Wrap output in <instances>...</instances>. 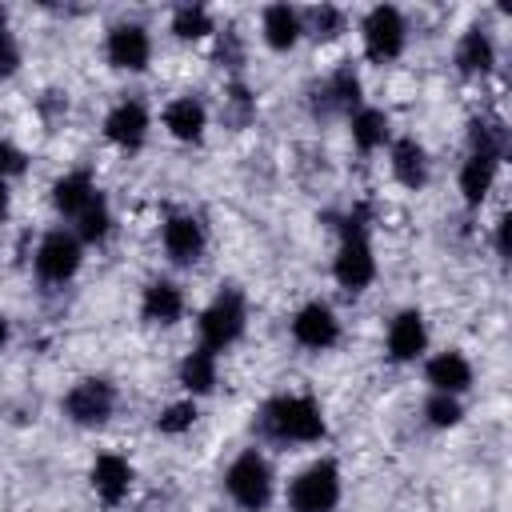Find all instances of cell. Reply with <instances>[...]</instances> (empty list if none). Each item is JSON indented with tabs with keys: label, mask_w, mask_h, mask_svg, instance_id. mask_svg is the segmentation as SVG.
<instances>
[{
	"label": "cell",
	"mask_w": 512,
	"mask_h": 512,
	"mask_svg": "<svg viewBox=\"0 0 512 512\" xmlns=\"http://www.w3.org/2000/svg\"><path fill=\"white\" fill-rule=\"evenodd\" d=\"M260 428L276 440L312 444L324 436V416H320V404L312 396H276V400H268Z\"/></svg>",
	"instance_id": "cell-1"
},
{
	"label": "cell",
	"mask_w": 512,
	"mask_h": 512,
	"mask_svg": "<svg viewBox=\"0 0 512 512\" xmlns=\"http://www.w3.org/2000/svg\"><path fill=\"white\" fill-rule=\"evenodd\" d=\"M224 488L244 512L268 508V500H272V468H268V460L260 452H240L224 472Z\"/></svg>",
	"instance_id": "cell-2"
},
{
	"label": "cell",
	"mask_w": 512,
	"mask_h": 512,
	"mask_svg": "<svg viewBox=\"0 0 512 512\" xmlns=\"http://www.w3.org/2000/svg\"><path fill=\"white\" fill-rule=\"evenodd\" d=\"M244 320H248V312H244V296H240L236 288H224V292L200 312V340H204L200 348H208V352H224L228 344L240 340Z\"/></svg>",
	"instance_id": "cell-3"
},
{
	"label": "cell",
	"mask_w": 512,
	"mask_h": 512,
	"mask_svg": "<svg viewBox=\"0 0 512 512\" xmlns=\"http://www.w3.org/2000/svg\"><path fill=\"white\" fill-rule=\"evenodd\" d=\"M288 504H292V512H332L340 504V472H336V464L332 460L308 464L292 480Z\"/></svg>",
	"instance_id": "cell-4"
},
{
	"label": "cell",
	"mask_w": 512,
	"mask_h": 512,
	"mask_svg": "<svg viewBox=\"0 0 512 512\" xmlns=\"http://www.w3.org/2000/svg\"><path fill=\"white\" fill-rule=\"evenodd\" d=\"M332 276H336L340 288H348V292H360V288L372 284L376 260H372V248H368V236H364L360 220H348L344 240H340V252H336V264H332Z\"/></svg>",
	"instance_id": "cell-5"
},
{
	"label": "cell",
	"mask_w": 512,
	"mask_h": 512,
	"mask_svg": "<svg viewBox=\"0 0 512 512\" xmlns=\"http://www.w3.org/2000/svg\"><path fill=\"white\" fill-rule=\"evenodd\" d=\"M364 52L376 64L396 60L404 52V16L392 4H380L364 16Z\"/></svg>",
	"instance_id": "cell-6"
},
{
	"label": "cell",
	"mask_w": 512,
	"mask_h": 512,
	"mask_svg": "<svg viewBox=\"0 0 512 512\" xmlns=\"http://www.w3.org/2000/svg\"><path fill=\"white\" fill-rule=\"evenodd\" d=\"M112 408H116V392L108 380H80L64 396V416L72 424H84V428L104 424L112 416Z\"/></svg>",
	"instance_id": "cell-7"
},
{
	"label": "cell",
	"mask_w": 512,
	"mask_h": 512,
	"mask_svg": "<svg viewBox=\"0 0 512 512\" xmlns=\"http://www.w3.org/2000/svg\"><path fill=\"white\" fill-rule=\"evenodd\" d=\"M76 268H80V240L72 232H64V228L48 232L40 240V248H36V272H40V280L64 284V280L76 276Z\"/></svg>",
	"instance_id": "cell-8"
},
{
	"label": "cell",
	"mask_w": 512,
	"mask_h": 512,
	"mask_svg": "<svg viewBox=\"0 0 512 512\" xmlns=\"http://www.w3.org/2000/svg\"><path fill=\"white\" fill-rule=\"evenodd\" d=\"M292 336H296V344L324 352V348H332V344L340 340V320H336V312H332L328 304L312 300V304H304V308L292 316Z\"/></svg>",
	"instance_id": "cell-9"
},
{
	"label": "cell",
	"mask_w": 512,
	"mask_h": 512,
	"mask_svg": "<svg viewBox=\"0 0 512 512\" xmlns=\"http://www.w3.org/2000/svg\"><path fill=\"white\" fill-rule=\"evenodd\" d=\"M108 60L112 68H124V72H140L148 68L152 60V40L140 24H116L108 32Z\"/></svg>",
	"instance_id": "cell-10"
},
{
	"label": "cell",
	"mask_w": 512,
	"mask_h": 512,
	"mask_svg": "<svg viewBox=\"0 0 512 512\" xmlns=\"http://www.w3.org/2000/svg\"><path fill=\"white\" fill-rule=\"evenodd\" d=\"M104 136L112 140V144H120V148H140L144 144V136H148V112H144V104L140 100H120L108 116H104Z\"/></svg>",
	"instance_id": "cell-11"
},
{
	"label": "cell",
	"mask_w": 512,
	"mask_h": 512,
	"mask_svg": "<svg viewBox=\"0 0 512 512\" xmlns=\"http://www.w3.org/2000/svg\"><path fill=\"white\" fill-rule=\"evenodd\" d=\"M164 252L176 264H192L204 252V224L196 216H172L164 224Z\"/></svg>",
	"instance_id": "cell-12"
},
{
	"label": "cell",
	"mask_w": 512,
	"mask_h": 512,
	"mask_svg": "<svg viewBox=\"0 0 512 512\" xmlns=\"http://www.w3.org/2000/svg\"><path fill=\"white\" fill-rule=\"evenodd\" d=\"M424 344H428L424 316H420L416 308L400 312V316L392 320V328H388V356H392V360H416V356L424 352Z\"/></svg>",
	"instance_id": "cell-13"
},
{
	"label": "cell",
	"mask_w": 512,
	"mask_h": 512,
	"mask_svg": "<svg viewBox=\"0 0 512 512\" xmlns=\"http://www.w3.org/2000/svg\"><path fill=\"white\" fill-rule=\"evenodd\" d=\"M128 484H132V468H128L124 456H112L108 452V456H100L92 464V488H96V496L104 504H120L128 496Z\"/></svg>",
	"instance_id": "cell-14"
},
{
	"label": "cell",
	"mask_w": 512,
	"mask_h": 512,
	"mask_svg": "<svg viewBox=\"0 0 512 512\" xmlns=\"http://www.w3.org/2000/svg\"><path fill=\"white\" fill-rule=\"evenodd\" d=\"M96 196H100V192H96V184H92L88 172H68V176H60V180L52 184V204H56V212H60V216H72V220H76Z\"/></svg>",
	"instance_id": "cell-15"
},
{
	"label": "cell",
	"mask_w": 512,
	"mask_h": 512,
	"mask_svg": "<svg viewBox=\"0 0 512 512\" xmlns=\"http://www.w3.org/2000/svg\"><path fill=\"white\" fill-rule=\"evenodd\" d=\"M140 312H144V320H152V324H176L180 312H184V292H180L172 280H152V284L144 288Z\"/></svg>",
	"instance_id": "cell-16"
},
{
	"label": "cell",
	"mask_w": 512,
	"mask_h": 512,
	"mask_svg": "<svg viewBox=\"0 0 512 512\" xmlns=\"http://www.w3.org/2000/svg\"><path fill=\"white\" fill-rule=\"evenodd\" d=\"M428 384L436 392H448V396H460L468 384H472V364L460 356V352H440L428 360Z\"/></svg>",
	"instance_id": "cell-17"
},
{
	"label": "cell",
	"mask_w": 512,
	"mask_h": 512,
	"mask_svg": "<svg viewBox=\"0 0 512 512\" xmlns=\"http://www.w3.org/2000/svg\"><path fill=\"white\" fill-rule=\"evenodd\" d=\"M204 124H208V112L200 100L192 96H180L164 108V128L176 136V140H200L204 136Z\"/></svg>",
	"instance_id": "cell-18"
},
{
	"label": "cell",
	"mask_w": 512,
	"mask_h": 512,
	"mask_svg": "<svg viewBox=\"0 0 512 512\" xmlns=\"http://www.w3.org/2000/svg\"><path fill=\"white\" fill-rule=\"evenodd\" d=\"M496 156H480V152H468L464 168H460V192H464V204L476 208L488 192H492V180H496Z\"/></svg>",
	"instance_id": "cell-19"
},
{
	"label": "cell",
	"mask_w": 512,
	"mask_h": 512,
	"mask_svg": "<svg viewBox=\"0 0 512 512\" xmlns=\"http://www.w3.org/2000/svg\"><path fill=\"white\" fill-rule=\"evenodd\" d=\"M392 176L404 184V188H424L428 180V160H424V148L412 140V136H400L392 144Z\"/></svg>",
	"instance_id": "cell-20"
},
{
	"label": "cell",
	"mask_w": 512,
	"mask_h": 512,
	"mask_svg": "<svg viewBox=\"0 0 512 512\" xmlns=\"http://www.w3.org/2000/svg\"><path fill=\"white\" fill-rule=\"evenodd\" d=\"M300 16L288 8V4H272V8H264V40H268V48H276V52H288L296 40H300Z\"/></svg>",
	"instance_id": "cell-21"
},
{
	"label": "cell",
	"mask_w": 512,
	"mask_h": 512,
	"mask_svg": "<svg viewBox=\"0 0 512 512\" xmlns=\"http://www.w3.org/2000/svg\"><path fill=\"white\" fill-rule=\"evenodd\" d=\"M456 64H460V72H464V76L488 72V68L496 64V48H492V40H488L480 28L464 32V40H460V48H456Z\"/></svg>",
	"instance_id": "cell-22"
},
{
	"label": "cell",
	"mask_w": 512,
	"mask_h": 512,
	"mask_svg": "<svg viewBox=\"0 0 512 512\" xmlns=\"http://www.w3.org/2000/svg\"><path fill=\"white\" fill-rule=\"evenodd\" d=\"M180 384H184L192 396L212 392V384H216V352H208V348L188 352L184 364H180Z\"/></svg>",
	"instance_id": "cell-23"
},
{
	"label": "cell",
	"mask_w": 512,
	"mask_h": 512,
	"mask_svg": "<svg viewBox=\"0 0 512 512\" xmlns=\"http://www.w3.org/2000/svg\"><path fill=\"white\" fill-rule=\"evenodd\" d=\"M352 140H356L360 152H376L388 140V116L376 112V108H360L352 116Z\"/></svg>",
	"instance_id": "cell-24"
},
{
	"label": "cell",
	"mask_w": 512,
	"mask_h": 512,
	"mask_svg": "<svg viewBox=\"0 0 512 512\" xmlns=\"http://www.w3.org/2000/svg\"><path fill=\"white\" fill-rule=\"evenodd\" d=\"M108 228H112L108 204H104V196H96V200L76 216V232H80V240H104Z\"/></svg>",
	"instance_id": "cell-25"
},
{
	"label": "cell",
	"mask_w": 512,
	"mask_h": 512,
	"mask_svg": "<svg viewBox=\"0 0 512 512\" xmlns=\"http://www.w3.org/2000/svg\"><path fill=\"white\" fill-rule=\"evenodd\" d=\"M468 140H472V152H480V156H496L500 160V152H504V128H500V120H472Z\"/></svg>",
	"instance_id": "cell-26"
},
{
	"label": "cell",
	"mask_w": 512,
	"mask_h": 512,
	"mask_svg": "<svg viewBox=\"0 0 512 512\" xmlns=\"http://www.w3.org/2000/svg\"><path fill=\"white\" fill-rule=\"evenodd\" d=\"M172 32H176L180 40H200V36L212 32V20H208L204 8L184 4V8H176V16H172Z\"/></svg>",
	"instance_id": "cell-27"
},
{
	"label": "cell",
	"mask_w": 512,
	"mask_h": 512,
	"mask_svg": "<svg viewBox=\"0 0 512 512\" xmlns=\"http://www.w3.org/2000/svg\"><path fill=\"white\" fill-rule=\"evenodd\" d=\"M324 96L332 100V108H356L360 104V80H356V72L352 68H340L328 80V92Z\"/></svg>",
	"instance_id": "cell-28"
},
{
	"label": "cell",
	"mask_w": 512,
	"mask_h": 512,
	"mask_svg": "<svg viewBox=\"0 0 512 512\" xmlns=\"http://www.w3.org/2000/svg\"><path fill=\"white\" fill-rule=\"evenodd\" d=\"M192 420H196V404H192V400H180V404H168V408H164V416L156 420V428H160L164 436H180V432L192 428Z\"/></svg>",
	"instance_id": "cell-29"
},
{
	"label": "cell",
	"mask_w": 512,
	"mask_h": 512,
	"mask_svg": "<svg viewBox=\"0 0 512 512\" xmlns=\"http://www.w3.org/2000/svg\"><path fill=\"white\" fill-rule=\"evenodd\" d=\"M428 420L436 424V428H452V424H460V416H464V408H460V400L456 396H448V392H436L432 400H428Z\"/></svg>",
	"instance_id": "cell-30"
},
{
	"label": "cell",
	"mask_w": 512,
	"mask_h": 512,
	"mask_svg": "<svg viewBox=\"0 0 512 512\" xmlns=\"http://www.w3.org/2000/svg\"><path fill=\"white\" fill-rule=\"evenodd\" d=\"M308 20H312V36H316V40H332V36L344 32V16H340V8H332V4L312 8Z\"/></svg>",
	"instance_id": "cell-31"
},
{
	"label": "cell",
	"mask_w": 512,
	"mask_h": 512,
	"mask_svg": "<svg viewBox=\"0 0 512 512\" xmlns=\"http://www.w3.org/2000/svg\"><path fill=\"white\" fill-rule=\"evenodd\" d=\"M16 68H20V48H16V40H12V32H8V16H4V8H0V80L12 76Z\"/></svg>",
	"instance_id": "cell-32"
},
{
	"label": "cell",
	"mask_w": 512,
	"mask_h": 512,
	"mask_svg": "<svg viewBox=\"0 0 512 512\" xmlns=\"http://www.w3.org/2000/svg\"><path fill=\"white\" fill-rule=\"evenodd\" d=\"M16 172H24V152H20L16 144L0 140V180H8V176H16Z\"/></svg>",
	"instance_id": "cell-33"
},
{
	"label": "cell",
	"mask_w": 512,
	"mask_h": 512,
	"mask_svg": "<svg viewBox=\"0 0 512 512\" xmlns=\"http://www.w3.org/2000/svg\"><path fill=\"white\" fill-rule=\"evenodd\" d=\"M496 252L508 256V216H500V224H496Z\"/></svg>",
	"instance_id": "cell-34"
},
{
	"label": "cell",
	"mask_w": 512,
	"mask_h": 512,
	"mask_svg": "<svg viewBox=\"0 0 512 512\" xmlns=\"http://www.w3.org/2000/svg\"><path fill=\"white\" fill-rule=\"evenodd\" d=\"M8 216V188H4V180H0V220Z\"/></svg>",
	"instance_id": "cell-35"
},
{
	"label": "cell",
	"mask_w": 512,
	"mask_h": 512,
	"mask_svg": "<svg viewBox=\"0 0 512 512\" xmlns=\"http://www.w3.org/2000/svg\"><path fill=\"white\" fill-rule=\"evenodd\" d=\"M4 344H8V320L0 316V348H4Z\"/></svg>",
	"instance_id": "cell-36"
}]
</instances>
